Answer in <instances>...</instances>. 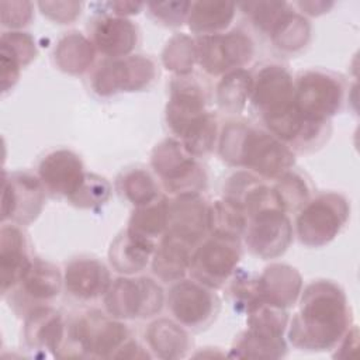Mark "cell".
I'll return each mask as SVG.
<instances>
[{
    "label": "cell",
    "mask_w": 360,
    "mask_h": 360,
    "mask_svg": "<svg viewBox=\"0 0 360 360\" xmlns=\"http://www.w3.org/2000/svg\"><path fill=\"white\" fill-rule=\"evenodd\" d=\"M246 225L248 215L240 207L229 202L225 198L210 204V233L240 238L245 233Z\"/></svg>",
    "instance_id": "d590c367"
},
{
    "label": "cell",
    "mask_w": 360,
    "mask_h": 360,
    "mask_svg": "<svg viewBox=\"0 0 360 360\" xmlns=\"http://www.w3.org/2000/svg\"><path fill=\"white\" fill-rule=\"evenodd\" d=\"M246 314L249 330L264 336L283 338L288 323V314L284 308L259 300L246 311Z\"/></svg>",
    "instance_id": "e575fe53"
},
{
    "label": "cell",
    "mask_w": 360,
    "mask_h": 360,
    "mask_svg": "<svg viewBox=\"0 0 360 360\" xmlns=\"http://www.w3.org/2000/svg\"><path fill=\"white\" fill-rule=\"evenodd\" d=\"M37 55V46L32 37L21 31H7L0 38V79L1 91L11 89L24 66Z\"/></svg>",
    "instance_id": "d4e9b609"
},
{
    "label": "cell",
    "mask_w": 360,
    "mask_h": 360,
    "mask_svg": "<svg viewBox=\"0 0 360 360\" xmlns=\"http://www.w3.org/2000/svg\"><path fill=\"white\" fill-rule=\"evenodd\" d=\"M218 138L217 115L211 111L204 112L193 121L181 134L179 141L193 158H204L215 148Z\"/></svg>",
    "instance_id": "1f68e13d"
},
{
    "label": "cell",
    "mask_w": 360,
    "mask_h": 360,
    "mask_svg": "<svg viewBox=\"0 0 360 360\" xmlns=\"http://www.w3.org/2000/svg\"><path fill=\"white\" fill-rule=\"evenodd\" d=\"M117 188L134 207L145 205L162 195L159 184L145 169L141 167L124 170L117 179Z\"/></svg>",
    "instance_id": "836d02e7"
},
{
    "label": "cell",
    "mask_w": 360,
    "mask_h": 360,
    "mask_svg": "<svg viewBox=\"0 0 360 360\" xmlns=\"http://www.w3.org/2000/svg\"><path fill=\"white\" fill-rule=\"evenodd\" d=\"M219 156L231 166L248 169L263 180H276L291 170L294 150L267 129L249 125L246 121H229L218 141Z\"/></svg>",
    "instance_id": "7a4b0ae2"
},
{
    "label": "cell",
    "mask_w": 360,
    "mask_h": 360,
    "mask_svg": "<svg viewBox=\"0 0 360 360\" xmlns=\"http://www.w3.org/2000/svg\"><path fill=\"white\" fill-rule=\"evenodd\" d=\"M152 357L136 340L128 339L115 353L114 359H146Z\"/></svg>",
    "instance_id": "ee69618b"
},
{
    "label": "cell",
    "mask_w": 360,
    "mask_h": 360,
    "mask_svg": "<svg viewBox=\"0 0 360 360\" xmlns=\"http://www.w3.org/2000/svg\"><path fill=\"white\" fill-rule=\"evenodd\" d=\"M165 304L162 287L149 277H120L104 294L108 315L117 319H146L160 312Z\"/></svg>",
    "instance_id": "ba28073f"
},
{
    "label": "cell",
    "mask_w": 360,
    "mask_h": 360,
    "mask_svg": "<svg viewBox=\"0 0 360 360\" xmlns=\"http://www.w3.org/2000/svg\"><path fill=\"white\" fill-rule=\"evenodd\" d=\"M156 245V242L125 229L110 245V263L121 274H136L149 264Z\"/></svg>",
    "instance_id": "484cf974"
},
{
    "label": "cell",
    "mask_w": 360,
    "mask_h": 360,
    "mask_svg": "<svg viewBox=\"0 0 360 360\" xmlns=\"http://www.w3.org/2000/svg\"><path fill=\"white\" fill-rule=\"evenodd\" d=\"M350 205L338 193H322L311 198L298 211L295 233L309 248H321L333 240L349 219Z\"/></svg>",
    "instance_id": "277c9868"
},
{
    "label": "cell",
    "mask_w": 360,
    "mask_h": 360,
    "mask_svg": "<svg viewBox=\"0 0 360 360\" xmlns=\"http://www.w3.org/2000/svg\"><path fill=\"white\" fill-rule=\"evenodd\" d=\"M167 197L162 194L145 205L135 207L127 229L149 240H160L167 229Z\"/></svg>",
    "instance_id": "f546056e"
},
{
    "label": "cell",
    "mask_w": 360,
    "mask_h": 360,
    "mask_svg": "<svg viewBox=\"0 0 360 360\" xmlns=\"http://www.w3.org/2000/svg\"><path fill=\"white\" fill-rule=\"evenodd\" d=\"M94 53L91 41L80 32L72 31L59 39L55 48V60L63 72L80 75L91 66Z\"/></svg>",
    "instance_id": "f1b7e54d"
},
{
    "label": "cell",
    "mask_w": 360,
    "mask_h": 360,
    "mask_svg": "<svg viewBox=\"0 0 360 360\" xmlns=\"http://www.w3.org/2000/svg\"><path fill=\"white\" fill-rule=\"evenodd\" d=\"M236 6L225 1H195L191 3L187 17L188 28L201 35L224 32L235 17Z\"/></svg>",
    "instance_id": "83f0119b"
},
{
    "label": "cell",
    "mask_w": 360,
    "mask_h": 360,
    "mask_svg": "<svg viewBox=\"0 0 360 360\" xmlns=\"http://www.w3.org/2000/svg\"><path fill=\"white\" fill-rule=\"evenodd\" d=\"M66 330V321L62 314L49 307L41 305L25 315L24 340L32 352H48L58 357Z\"/></svg>",
    "instance_id": "44dd1931"
},
{
    "label": "cell",
    "mask_w": 360,
    "mask_h": 360,
    "mask_svg": "<svg viewBox=\"0 0 360 360\" xmlns=\"http://www.w3.org/2000/svg\"><path fill=\"white\" fill-rule=\"evenodd\" d=\"M166 305L176 322L193 330L210 326L219 311V300L212 288L193 278L176 281L169 290Z\"/></svg>",
    "instance_id": "30bf717a"
},
{
    "label": "cell",
    "mask_w": 360,
    "mask_h": 360,
    "mask_svg": "<svg viewBox=\"0 0 360 360\" xmlns=\"http://www.w3.org/2000/svg\"><path fill=\"white\" fill-rule=\"evenodd\" d=\"M110 183L94 173H86L80 188L69 201L79 208H94L103 205L110 197Z\"/></svg>",
    "instance_id": "60d3db41"
},
{
    "label": "cell",
    "mask_w": 360,
    "mask_h": 360,
    "mask_svg": "<svg viewBox=\"0 0 360 360\" xmlns=\"http://www.w3.org/2000/svg\"><path fill=\"white\" fill-rule=\"evenodd\" d=\"M240 257L239 238L210 233L194 249L188 273L193 280L217 290L231 280Z\"/></svg>",
    "instance_id": "52a82bcc"
},
{
    "label": "cell",
    "mask_w": 360,
    "mask_h": 360,
    "mask_svg": "<svg viewBox=\"0 0 360 360\" xmlns=\"http://www.w3.org/2000/svg\"><path fill=\"white\" fill-rule=\"evenodd\" d=\"M131 338L125 323L98 309H89L66 322L58 357L114 359Z\"/></svg>",
    "instance_id": "3957f363"
},
{
    "label": "cell",
    "mask_w": 360,
    "mask_h": 360,
    "mask_svg": "<svg viewBox=\"0 0 360 360\" xmlns=\"http://www.w3.org/2000/svg\"><path fill=\"white\" fill-rule=\"evenodd\" d=\"M45 202V188L38 176L28 172L3 174L1 221L28 225L38 218Z\"/></svg>",
    "instance_id": "5bb4252c"
},
{
    "label": "cell",
    "mask_w": 360,
    "mask_h": 360,
    "mask_svg": "<svg viewBox=\"0 0 360 360\" xmlns=\"http://www.w3.org/2000/svg\"><path fill=\"white\" fill-rule=\"evenodd\" d=\"M90 41L94 49L108 59L129 56L138 42V28L127 17L101 15L91 27Z\"/></svg>",
    "instance_id": "ffe728a7"
},
{
    "label": "cell",
    "mask_w": 360,
    "mask_h": 360,
    "mask_svg": "<svg viewBox=\"0 0 360 360\" xmlns=\"http://www.w3.org/2000/svg\"><path fill=\"white\" fill-rule=\"evenodd\" d=\"M86 173L82 159L75 152L58 149L39 162L37 176L45 191L69 200L80 188Z\"/></svg>",
    "instance_id": "ac0fdd59"
},
{
    "label": "cell",
    "mask_w": 360,
    "mask_h": 360,
    "mask_svg": "<svg viewBox=\"0 0 360 360\" xmlns=\"http://www.w3.org/2000/svg\"><path fill=\"white\" fill-rule=\"evenodd\" d=\"M194 42L195 59L202 70L211 76H224L232 70L243 69L253 56V42L240 30L201 35Z\"/></svg>",
    "instance_id": "9c48e42d"
},
{
    "label": "cell",
    "mask_w": 360,
    "mask_h": 360,
    "mask_svg": "<svg viewBox=\"0 0 360 360\" xmlns=\"http://www.w3.org/2000/svg\"><path fill=\"white\" fill-rule=\"evenodd\" d=\"M287 353V345L283 338H271L259 335L246 329L233 342L229 357H259L280 359Z\"/></svg>",
    "instance_id": "d6a6232c"
},
{
    "label": "cell",
    "mask_w": 360,
    "mask_h": 360,
    "mask_svg": "<svg viewBox=\"0 0 360 360\" xmlns=\"http://www.w3.org/2000/svg\"><path fill=\"white\" fill-rule=\"evenodd\" d=\"M112 13L120 17H125L127 14H136L138 10L142 7L139 3H110Z\"/></svg>",
    "instance_id": "f6af8a7d"
},
{
    "label": "cell",
    "mask_w": 360,
    "mask_h": 360,
    "mask_svg": "<svg viewBox=\"0 0 360 360\" xmlns=\"http://www.w3.org/2000/svg\"><path fill=\"white\" fill-rule=\"evenodd\" d=\"M32 257L27 238L17 224H1L0 229V281L4 297L21 278Z\"/></svg>",
    "instance_id": "7402d4cb"
},
{
    "label": "cell",
    "mask_w": 360,
    "mask_h": 360,
    "mask_svg": "<svg viewBox=\"0 0 360 360\" xmlns=\"http://www.w3.org/2000/svg\"><path fill=\"white\" fill-rule=\"evenodd\" d=\"M7 3V1H6ZM11 11L1 8V22L4 27L10 28H20L27 25L32 18V6L27 1H11L7 3Z\"/></svg>",
    "instance_id": "7bdbcfd3"
},
{
    "label": "cell",
    "mask_w": 360,
    "mask_h": 360,
    "mask_svg": "<svg viewBox=\"0 0 360 360\" xmlns=\"http://www.w3.org/2000/svg\"><path fill=\"white\" fill-rule=\"evenodd\" d=\"M150 15L169 27L181 25L187 21L191 3L190 1H169V3H155L148 4Z\"/></svg>",
    "instance_id": "b9f144b4"
},
{
    "label": "cell",
    "mask_w": 360,
    "mask_h": 360,
    "mask_svg": "<svg viewBox=\"0 0 360 360\" xmlns=\"http://www.w3.org/2000/svg\"><path fill=\"white\" fill-rule=\"evenodd\" d=\"M259 278V292L260 298L269 304L287 309L294 305L301 294L302 278L297 269L273 263L264 269Z\"/></svg>",
    "instance_id": "603a6c76"
},
{
    "label": "cell",
    "mask_w": 360,
    "mask_h": 360,
    "mask_svg": "<svg viewBox=\"0 0 360 360\" xmlns=\"http://www.w3.org/2000/svg\"><path fill=\"white\" fill-rule=\"evenodd\" d=\"M249 101L262 121L290 110L294 105V77L290 70L278 63L260 66L252 75Z\"/></svg>",
    "instance_id": "7c38bea8"
},
{
    "label": "cell",
    "mask_w": 360,
    "mask_h": 360,
    "mask_svg": "<svg viewBox=\"0 0 360 360\" xmlns=\"http://www.w3.org/2000/svg\"><path fill=\"white\" fill-rule=\"evenodd\" d=\"M240 7L253 21V25L271 37V34L278 28V25L284 21V18L294 11L288 3L284 1H255V3H243Z\"/></svg>",
    "instance_id": "8d00e7d4"
},
{
    "label": "cell",
    "mask_w": 360,
    "mask_h": 360,
    "mask_svg": "<svg viewBox=\"0 0 360 360\" xmlns=\"http://www.w3.org/2000/svg\"><path fill=\"white\" fill-rule=\"evenodd\" d=\"M195 246L191 243L165 233L152 256V271L165 283H176L188 273L191 256Z\"/></svg>",
    "instance_id": "cb8c5ba5"
},
{
    "label": "cell",
    "mask_w": 360,
    "mask_h": 360,
    "mask_svg": "<svg viewBox=\"0 0 360 360\" xmlns=\"http://www.w3.org/2000/svg\"><path fill=\"white\" fill-rule=\"evenodd\" d=\"M309 34V22L295 11H291L270 38L278 49L295 52L307 45Z\"/></svg>",
    "instance_id": "74e56055"
},
{
    "label": "cell",
    "mask_w": 360,
    "mask_h": 360,
    "mask_svg": "<svg viewBox=\"0 0 360 360\" xmlns=\"http://www.w3.org/2000/svg\"><path fill=\"white\" fill-rule=\"evenodd\" d=\"M111 283L110 270L98 259L80 256L65 266L63 287L70 297L79 301H93L104 297Z\"/></svg>",
    "instance_id": "d6986e66"
},
{
    "label": "cell",
    "mask_w": 360,
    "mask_h": 360,
    "mask_svg": "<svg viewBox=\"0 0 360 360\" xmlns=\"http://www.w3.org/2000/svg\"><path fill=\"white\" fill-rule=\"evenodd\" d=\"M63 285V276L58 266L39 257H32L30 266L18 283L4 295L8 297L10 307L20 315H27L31 309L48 305L56 298Z\"/></svg>",
    "instance_id": "8fae6325"
},
{
    "label": "cell",
    "mask_w": 360,
    "mask_h": 360,
    "mask_svg": "<svg viewBox=\"0 0 360 360\" xmlns=\"http://www.w3.org/2000/svg\"><path fill=\"white\" fill-rule=\"evenodd\" d=\"M149 349L160 359H181L191 349L193 340L179 322L160 318L153 321L145 330Z\"/></svg>",
    "instance_id": "4316f807"
},
{
    "label": "cell",
    "mask_w": 360,
    "mask_h": 360,
    "mask_svg": "<svg viewBox=\"0 0 360 360\" xmlns=\"http://www.w3.org/2000/svg\"><path fill=\"white\" fill-rule=\"evenodd\" d=\"M352 328L345 291L330 280H314L300 294L288 340L300 350H330Z\"/></svg>",
    "instance_id": "6da1fadb"
},
{
    "label": "cell",
    "mask_w": 360,
    "mask_h": 360,
    "mask_svg": "<svg viewBox=\"0 0 360 360\" xmlns=\"http://www.w3.org/2000/svg\"><path fill=\"white\" fill-rule=\"evenodd\" d=\"M252 73L246 69L232 70L222 76L217 86V103L228 114H239L250 97Z\"/></svg>",
    "instance_id": "4dcf8cb0"
},
{
    "label": "cell",
    "mask_w": 360,
    "mask_h": 360,
    "mask_svg": "<svg viewBox=\"0 0 360 360\" xmlns=\"http://www.w3.org/2000/svg\"><path fill=\"white\" fill-rule=\"evenodd\" d=\"M273 187L276 188L285 212L300 211L309 200V188L307 181L301 174L292 170H288L276 179Z\"/></svg>",
    "instance_id": "ab89813d"
},
{
    "label": "cell",
    "mask_w": 360,
    "mask_h": 360,
    "mask_svg": "<svg viewBox=\"0 0 360 360\" xmlns=\"http://www.w3.org/2000/svg\"><path fill=\"white\" fill-rule=\"evenodd\" d=\"M345 90L340 76L322 69L305 70L294 79V104L307 120L329 122L343 105Z\"/></svg>",
    "instance_id": "5b68a950"
},
{
    "label": "cell",
    "mask_w": 360,
    "mask_h": 360,
    "mask_svg": "<svg viewBox=\"0 0 360 360\" xmlns=\"http://www.w3.org/2000/svg\"><path fill=\"white\" fill-rule=\"evenodd\" d=\"M156 77L152 59L143 55H129L103 62L94 72L91 86L100 96L118 91H138L148 87Z\"/></svg>",
    "instance_id": "4fadbf2b"
},
{
    "label": "cell",
    "mask_w": 360,
    "mask_h": 360,
    "mask_svg": "<svg viewBox=\"0 0 360 360\" xmlns=\"http://www.w3.org/2000/svg\"><path fill=\"white\" fill-rule=\"evenodd\" d=\"M150 166L165 190L173 195L201 193L207 187L205 172L176 138H166L153 148Z\"/></svg>",
    "instance_id": "8992f818"
},
{
    "label": "cell",
    "mask_w": 360,
    "mask_h": 360,
    "mask_svg": "<svg viewBox=\"0 0 360 360\" xmlns=\"http://www.w3.org/2000/svg\"><path fill=\"white\" fill-rule=\"evenodd\" d=\"M294 229L287 212L269 210L248 219L243 233L248 249L263 260L281 256L292 242Z\"/></svg>",
    "instance_id": "2e32d148"
},
{
    "label": "cell",
    "mask_w": 360,
    "mask_h": 360,
    "mask_svg": "<svg viewBox=\"0 0 360 360\" xmlns=\"http://www.w3.org/2000/svg\"><path fill=\"white\" fill-rule=\"evenodd\" d=\"M210 100L205 82L191 73L176 75L170 82V96L166 105V122L170 131L180 138L186 128L207 112Z\"/></svg>",
    "instance_id": "9a60e30c"
},
{
    "label": "cell",
    "mask_w": 360,
    "mask_h": 360,
    "mask_svg": "<svg viewBox=\"0 0 360 360\" xmlns=\"http://www.w3.org/2000/svg\"><path fill=\"white\" fill-rule=\"evenodd\" d=\"M163 65L176 75H187L193 72L195 59V42L187 35H174L163 49Z\"/></svg>",
    "instance_id": "f35d334b"
},
{
    "label": "cell",
    "mask_w": 360,
    "mask_h": 360,
    "mask_svg": "<svg viewBox=\"0 0 360 360\" xmlns=\"http://www.w3.org/2000/svg\"><path fill=\"white\" fill-rule=\"evenodd\" d=\"M210 204L201 193L177 194L167 201L166 233L198 246L210 233Z\"/></svg>",
    "instance_id": "e0dca14e"
}]
</instances>
